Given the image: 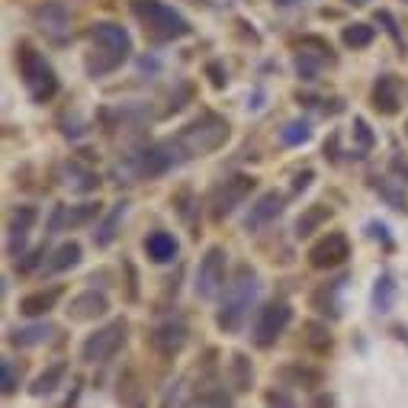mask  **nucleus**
I'll return each mask as SVG.
<instances>
[{
	"label": "nucleus",
	"instance_id": "25",
	"mask_svg": "<svg viewBox=\"0 0 408 408\" xmlns=\"http://www.w3.org/2000/svg\"><path fill=\"white\" fill-rule=\"evenodd\" d=\"M49 334H52V325H29V328H20V332L10 334V344H16V347H33V344L49 341Z\"/></svg>",
	"mask_w": 408,
	"mask_h": 408
},
{
	"label": "nucleus",
	"instance_id": "13",
	"mask_svg": "<svg viewBox=\"0 0 408 408\" xmlns=\"http://www.w3.org/2000/svg\"><path fill=\"white\" fill-rule=\"evenodd\" d=\"M62 299V286H52V290H39V293H29V296L20 299V312L35 319V315H49L55 309V302Z\"/></svg>",
	"mask_w": 408,
	"mask_h": 408
},
{
	"label": "nucleus",
	"instance_id": "14",
	"mask_svg": "<svg viewBox=\"0 0 408 408\" xmlns=\"http://www.w3.org/2000/svg\"><path fill=\"white\" fill-rule=\"evenodd\" d=\"M399 103H402V97H399V84H395V77L382 74L380 81H376V87H373V106L380 113H386V116H392V113H399Z\"/></svg>",
	"mask_w": 408,
	"mask_h": 408
},
{
	"label": "nucleus",
	"instance_id": "15",
	"mask_svg": "<svg viewBox=\"0 0 408 408\" xmlns=\"http://www.w3.org/2000/svg\"><path fill=\"white\" fill-rule=\"evenodd\" d=\"M33 20L49 33H62V29L71 26V13L64 4H42V7L33 10Z\"/></svg>",
	"mask_w": 408,
	"mask_h": 408
},
{
	"label": "nucleus",
	"instance_id": "29",
	"mask_svg": "<svg viewBox=\"0 0 408 408\" xmlns=\"http://www.w3.org/2000/svg\"><path fill=\"white\" fill-rule=\"evenodd\" d=\"M280 376H283L286 382H296V386H305V389H315L322 382V373H315V370H302V367H290Z\"/></svg>",
	"mask_w": 408,
	"mask_h": 408
},
{
	"label": "nucleus",
	"instance_id": "17",
	"mask_svg": "<svg viewBox=\"0 0 408 408\" xmlns=\"http://www.w3.org/2000/svg\"><path fill=\"white\" fill-rule=\"evenodd\" d=\"M152 341H154V347H158L164 357H174L180 347L187 344V328H183V325H161L158 332L152 334Z\"/></svg>",
	"mask_w": 408,
	"mask_h": 408
},
{
	"label": "nucleus",
	"instance_id": "34",
	"mask_svg": "<svg viewBox=\"0 0 408 408\" xmlns=\"http://www.w3.org/2000/svg\"><path fill=\"white\" fill-rule=\"evenodd\" d=\"M0 373H4V392H16V370H13V363L10 360H4L0 363Z\"/></svg>",
	"mask_w": 408,
	"mask_h": 408
},
{
	"label": "nucleus",
	"instance_id": "39",
	"mask_svg": "<svg viewBox=\"0 0 408 408\" xmlns=\"http://www.w3.org/2000/svg\"><path fill=\"white\" fill-rule=\"evenodd\" d=\"M309 180H312V171H302V174H299V177H296V183H293V187H296V190H302V187H309Z\"/></svg>",
	"mask_w": 408,
	"mask_h": 408
},
{
	"label": "nucleus",
	"instance_id": "30",
	"mask_svg": "<svg viewBox=\"0 0 408 408\" xmlns=\"http://www.w3.org/2000/svg\"><path fill=\"white\" fill-rule=\"evenodd\" d=\"M232 370H235V389H238V392H242V389H248L251 380H254V370H251L248 357L235 353V357H232Z\"/></svg>",
	"mask_w": 408,
	"mask_h": 408
},
{
	"label": "nucleus",
	"instance_id": "28",
	"mask_svg": "<svg viewBox=\"0 0 408 408\" xmlns=\"http://www.w3.org/2000/svg\"><path fill=\"white\" fill-rule=\"evenodd\" d=\"M280 139H283L286 145H299V142H309V139H312V125L305 123V119H293V123H286V129L280 132Z\"/></svg>",
	"mask_w": 408,
	"mask_h": 408
},
{
	"label": "nucleus",
	"instance_id": "36",
	"mask_svg": "<svg viewBox=\"0 0 408 408\" xmlns=\"http://www.w3.org/2000/svg\"><path fill=\"white\" fill-rule=\"evenodd\" d=\"M42 254H45V248H35L33 254L26 257V261H20V273H29V270H33L35 264H39V257H42Z\"/></svg>",
	"mask_w": 408,
	"mask_h": 408
},
{
	"label": "nucleus",
	"instance_id": "23",
	"mask_svg": "<svg viewBox=\"0 0 408 408\" xmlns=\"http://www.w3.org/2000/svg\"><path fill=\"white\" fill-rule=\"evenodd\" d=\"M64 373H68V367H64V363H52L45 373L35 376V382L29 386V392H33V395H49V392H55L58 382L64 380Z\"/></svg>",
	"mask_w": 408,
	"mask_h": 408
},
{
	"label": "nucleus",
	"instance_id": "12",
	"mask_svg": "<svg viewBox=\"0 0 408 408\" xmlns=\"http://www.w3.org/2000/svg\"><path fill=\"white\" fill-rule=\"evenodd\" d=\"M280 212H283V196H280L277 190H270V193H264L261 200H257V206H251V215L244 219V225L254 232V229H261V225H267L270 219H277Z\"/></svg>",
	"mask_w": 408,
	"mask_h": 408
},
{
	"label": "nucleus",
	"instance_id": "3",
	"mask_svg": "<svg viewBox=\"0 0 408 408\" xmlns=\"http://www.w3.org/2000/svg\"><path fill=\"white\" fill-rule=\"evenodd\" d=\"M254 296H257V273L251 267H238L235 280L229 283V293H225V302H222L219 315H215L222 332H238L242 328Z\"/></svg>",
	"mask_w": 408,
	"mask_h": 408
},
{
	"label": "nucleus",
	"instance_id": "31",
	"mask_svg": "<svg viewBox=\"0 0 408 408\" xmlns=\"http://www.w3.org/2000/svg\"><path fill=\"white\" fill-rule=\"evenodd\" d=\"M68 174H71V177H74V183H71V187H74V190H97V183H100V180H97V174L81 171V167H77V164H71V167H68Z\"/></svg>",
	"mask_w": 408,
	"mask_h": 408
},
{
	"label": "nucleus",
	"instance_id": "32",
	"mask_svg": "<svg viewBox=\"0 0 408 408\" xmlns=\"http://www.w3.org/2000/svg\"><path fill=\"white\" fill-rule=\"evenodd\" d=\"M353 139L360 142V148H373V132L363 119H353Z\"/></svg>",
	"mask_w": 408,
	"mask_h": 408
},
{
	"label": "nucleus",
	"instance_id": "38",
	"mask_svg": "<svg viewBox=\"0 0 408 408\" xmlns=\"http://www.w3.org/2000/svg\"><path fill=\"white\" fill-rule=\"evenodd\" d=\"M267 405H270V408H293V402L283 399V395H277V392H270V395H267Z\"/></svg>",
	"mask_w": 408,
	"mask_h": 408
},
{
	"label": "nucleus",
	"instance_id": "2",
	"mask_svg": "<svg viewBox=\"0 0 408 408\" xmlns=\"http://www.w3.org/2000/svg\"><path fill=\"white\" fill-rule=\"evenodd\" d=\"M90 45H94V52L87 58V71L94 77L116 71L132 55V39L119 23H97L90 29Z\"/></svg>",
	"mask_w": 408,
	"mask_h": 408
},
{
	"label": "nucleus",
	"instance_id": "1",
	"mask_svg": "<svg viewBox=\"0 0 408 408\" xmlns=\"http://www.w3.org/2000/svg\"><path fill=\"white\" fill-rule=\"evenodd\" d=\"M225 139H229V123L222 116H215V113H203L200 119H193L190 125L180 129L177 139L164 142V145H167V152H171L174 164H177V161L193 158V154L215 152L219 145H225Z\"/></svg>",
	"mask_w": 408,
	"mask_h": 408
},
{
	"label": "nucleus",
	"instance_id": "9",
	"mask_svg": "<svg viewBox=\"0 0 408 408\" xmlns=\"http://www.w3.org/2000/svg\"><path fill=\"white\" fill-rule=\"evenodd\" d=\"M347 257H351V244H347V235H341V232H332L328 238H322L319 244L309 248V264L319 270L338 267V264H344Z\"/></svg>",
	"mask_w": 408,
	"mask_h": 408
},
{
	"label": "nucleus",
	"instance_id": "33",
	"mask_svg": "<svg viewBox=\"0 0 408 408\" xmlns=\"http://www.w3.org/2000/svg\"><path fill=\"white\" fill-rule=\"evenodd\" d=\"M315 68H319V64L309 58V52H302V55L296 58V71H299V77H302V81H315Z\"/></svg>",
	"mask_w": 408,
	"mask_h": 408
},
{
	"label": "nucleus",
	"instance_id": "7",
	"mask_svg": "<svg viewBox=\"0 0 408 408\" xmlns=\"http://www.w3.org/2000/svg\"><path fill=\"white\" fill-rule=\"evenodd\" d=\"M293 322V309L286 302H270L261 309V315H257L254 322V341L257 347H270L273 341L280 338V334L286 332V325Z\"/></svg>",
	"mask_w": 408,
	"mask_h": 408
},
{
	"label": "nucleus",
	"instance_id": "41",
	"mask_svg": "<svg viewBox=\"0 0 408 408\" xmlns=\"http://www.w3.org/2000/svg\"><path fill=\"white\" fill-rule=\"evenodd\" d=\"M392 171H399V174H408V161H402V158H392Z\"/></svg>",
	"mask_w": 408,
	"mask_h": 408
},
{
	"label": "nucleus",
	"instance_id": "24",
	"mask_svg": "<svg viewBox=\"0 0 408 408\" xmlns=\"http://www.w3.org/2000/svg\"><path fill=\"white\" fill-rule=\"evenodd\" d=\"M77 261H81V244H77V242H68V244H62V248L52 254V261L45 264V273H62V270L74 267Z\"/></svg>",
	"mask_w": 408,
	"mask_h": 408
},
{
	"label": "nucleus",
	"instance_id": "16",
	"mask_svg": "<svg viewBox=\"0 0 408 408\" xmlns=\"http://www.w3.org/2000/svg\"><path fill=\"white\" fill-rule=\"evenodd\" d=\"M145 254L152 257L154 264H167L177 257V238L171 232H152L145 238Z\"/></svg>",
	"mask_w": 408,
	"mask_h": 408
},
{
	"label": "nucleus",
	"instance_id": "6",
	"mask_svg": "<svg viewBox=\"0 0 408 408\" xmlns=\"http://www.w3.org/2000/svg\"><path fill=\"white\" fill-rule=\"evenodd\" d=\"M123 344H125V322L116 319V322H110L106 328L94 332L87 341H84L81 357L87 360V363H103V360L116 357Z\"/></svg>",
	"mask_w": 408,
	"mask_h": 408
},
{
	"label": "nucleus",
	"instance_id": "18",
	"mask_svg": "<svg viewBox=\"0 0 408 408\" xmlns=\"http://www.w3.org/2000/svg\"><path fill=\"white\" fill-rule=\"evenodd\" d=\"M35 206H20L13 215H10V254H16L23 244V238H26V232L33 229V222H35Z\"/></svg>",
	"mask_w": 408,
	"mask_h": 408
},
{
	"label": "nucleus",
	"instance_id": "35",
	"mask_svg": "<svg viewBox=\"0 0 408 408\" xmlns=\"http://www.w3.org/2000/svg\"><path fill=\"white\" fill-rule=\"evenodd\" d=\"M376 20H380L382 26H386V33L392 35V39H395V42H399V45H402V33H399V26H395V16L389 13V10H380V13H376Z\"/></svg>",
	"mask_w": 408,
	"mask_h": 408
},
{
	"label": "nucleus",
	"instance_id": "8",
	"mask_svg": "<svg viewBox=\"0 0 408 408\" xmlns=\"http://www.w3.org/2000/svg\"><path fill=\"white\" fill-rule=\"evenodd\" d=\"M222 283H225V251L215 244V248L206 251V257L200 261V270H196V296L212 299L222 290Z\"/></svg>",
	"mask_w": 408,
	"mask_h": 408
},
{
	"label": "nucleus",
	"instance_id": "19",
	"mask_svg": "<svg viewBox=\"0 0 408 408\" xmlns=\"http://www.w3.org/2000/svg\"><path fill=\"white\" fill-rule=\"evenodd\" d=\"M94 215H100V203H84V206L71 209V212H64V206H58L55 219H52V229H58V225H71V229H77V225H84V222H90Z\"/></svg>",
	"mask_w": 408,
	"mask_h": 408
},
{
	"label": "nucleus",
	"instance_id": "26",
	"mask_svg": "<svg viewBox=\"0 0 408 408\" xmlns=\"http://www.w3.org/2000/svg\"><path fill=\"white\" fill-rule=\"evenodd\" d=\"M373 26H367V23H353V26H347L344 29V35H341V39H344V45L347 49H367L370 42H373Z\"/></svg>",
	"mask_w": 408,
	"mask_h": 408
},
{
	"label": "nucleus",
	"instance_id": "43",
	"mask_svg": "<svg viewBox=\"0 0 408 408\" xmlns=\"http://www.w3.org/2000/svg\"><path fill=\"white\" fill-rule=\"evenodd\" d=\"M190 4H209V0H190Z\"/></svg>",
	"mask_w": 408,
	"mask_h": 408
},
{
	"label": "nucleus",
	"instance_id": "10",
	"mask_svg": "<svg viewBox=\"0 0 408 408\" xmlns=\"http://www.w3.org/2000/svg\"><path fill=\"white\" fill-rule=\"evenodd\" d=\"M254 190V177H232V180H225L219 190H215V196H212V219H222V215H229L232 209L238 206V203L244 200V196Z\"/></svg>",
	"mask_w": 408,
	"mask_h": 408
},
{
	"label": "nucleus",
	"instance_id": "21",
	"mask_svg": "<svg viewBox=\"0 0 408 408\" xmlns=\"http://www.w3.org/2000/svg\"><path fill=\"white\" fill-rule=\"evenodd\" d=\"M370 187L376 190V193L386 200V206L392 209H405V190L399 187V180H389V177H370Z\"/></svg>",
	"mask_w": 408,
	"mask_h": 408
},
{
	"label": "nucleus",
	"instance_id": "40",
	"mask_svg": "<svg viewBox=\"0 0 408 408\" xmlns=\"http://www.w3.org/2000/svg\"><path fill=\"white\" fill-rule=\"evenodd\" d=\"M370 232H373L376 238H382V242H389V235H386V225H376V222H373V225H370Z\"/></svg>",
	"mask_w": 408,
	"mask_h": 408
},
{
	"label": "nucleus",
	"instance_id": "4",
	"mask_svg": "<svg viewBox=\"0 0 408 408\" xmlns=\"http://www.w3.org/2000/svg\"><path fill=\"white\" fill-rule=\"evenodd\" d=\"M132 13L139 16L145 33L158 42H171V39L190 35V23L174 7L161 4V0H132Z\"/></svg>",
	"mask_w": 408,
	"mask_h": 408
},
{
	"label": "nucleus",
	"instance_id": "11",
	"mask_svg": "<svg viewBox=\"0 0 408 408\" xmlns=\"http://www.w3.org/2000/svg\"><path fill=\"white\" fill-rule=\"evenodd\" d=\"M106 309H110V299H106L103 293H97V290H87V293H81V296L71 299L68 315L77 319V322H90V319L106 315Z\"/></svg>",
	"mask_w": 408,
	"mask_h": 408
},
{
	"label": "nucleus",
	"instance_id": "22",
	"mask_svg": "<svg viewBox=\"0 0 408 408\" xmlns=\"http://www.w3.org/2000/svg\"><path fill=\"white\" fill-rule=\"evenodd\" d=\"M123 215H125V203H116V206H113V212L103 219V225L94 232V242H97V248H106V244L116 242V235H119L116 229H119V222H123Z\"/></svg>",
	"mask_w": 408,
	"mask_h": 408
},
{
	"label": "nucleus",
	"instance_id": "27",
	"mask_svg": "<svg viewBox=\"0 0 408 408\" xmlns=\"http://www.w3.org/2000/svg\"><path fill=\"white\" fill-rule=\"evenodd\" d=\"M392 302H395V283H392V277H380V280H376V286H373V305H376V312H389V309H392Z\"/></svg>",
	"mask_w": 408,
	"mask_h": 408
},
{
	"label": "nucleus",
	"instance_id": "5",
	"mask_svg": "<svg viewBox=\"0 0 408 408\" xmlns=\"http://www.w3.org/2000/svg\"><path fill=\"white\" fill-rule=\"evenodd\" d=\"M16 62H20L23 84H26L29 97H33L35 103H45V100L55 97L58 77H55V71L49 68V62H45V58H42L33 45H20V55H16Z\"/></svg>",
	"mask_w": 408,
	"mask_h": 408
},
{
	"label": "nucleus",
	"instance_id": "45",
	"mask_svg": "<svg viewBox=\"0 0 408 408\" xmlns=\"http://www.w3.org/2000/svg\"><path fill=\"white\" fill-rule=\"evenodd\" d=\"M405 132H408V125H405Z\"/></svg>",
	"mask_w": 408,
	"mask_h": 408
},
{
	"label": "nucleus",
	"instance_id": "46",
	"mask_svg": "<svg viewBox=\"0 0 408 408\" xmlns=\"http://www.w3.org/2000/svg\"><path fill=\"white\" fill-rule=\"evenodd\" d=\"M405 4H408V0H405Z\"/></svg>",
	"mask_w": 408,
	"mask_h": 408
},
{
	"label": "nucleus",
	"instance_id": "44",
	"mask_svg": "<svg viewBox=\"0 0 408 408\" xmlns=\"http://www.w3.org/2000/svg\"><path fill=\"white\" fill-rule=\"evenodd\" d=\"M277 4H293V0H277Z\"/></svg>",
	"mask_w": 408,
	"mask_h": 408
},
{
	"label": "nucleus",
	"instance_id": "37",
	"mask_svg": "<svg viewBox=\"0 0 408 408\" xmlns=\"http://www.w3.org/2000/svg\"><path fill=\"white\" fill-rule=\"evenodd\" d=\"M206 71H209V77H212V84H215V87H225V81H229V77L222 74V64H219V62H212Z\"/></svg>",
	"mask_w": 408,
	"mask_h": 408
},
{
	"label": "nucleus",
	"instance_id": "20",
	"mask_svg": "<svg viewBox=\"0 0 408 408\" xmlns=\"http://www.w3.org/2000/svg\"><path fill=\"white\" fill-rule=\"evenodd\" d=\"M328 219H332V209L322 206V203H315V206H309V209H305V212L296 219V235H299V238L312 235V232L322 229Z\"/></svg>",
	"mask_w": 408,
	"mask_h": 408
},
{
	"label": "nucleus",
	"instance_id": "42",
	"mask_svg": "<svg viewBox=\"0 0 408 408\" xmlns=\"http://www.w3.org/2000/svg\"><path fill=\"white\" fill-rule=\"evenodd\" d=\"M344 4H353V7H363V4H370V0H344Z\"/></svg>",
	"mask_w": 408,
	"mask_h": 408
}]
</instances>
